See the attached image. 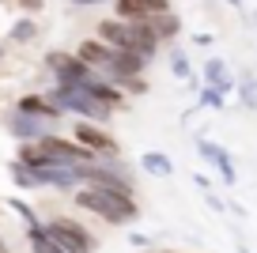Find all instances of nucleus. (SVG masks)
Returning <instances> with one entry per match:
<instances>
[{
	"label": "nucleus",
	"mask_w": 257,
	"mask_h": 253,
	"mask_svg": "<svg viewBox=\"0 0 257 253\" xmlns=\"http://www.w3.org/2000/svg\"><path fill=\"white\" fill-rule=\"evenodd\" d=\"M46 98H49V102H53L61 113H76L80 121L106 125V121L113 117V106H106L102 98H95L91 91H80V87H61V83H57V87L49 91Z\"/></svg>",
	"instance_id": "nucleus-3"
},
{
	"label": "nucleus",
	"mask_w": 257,
	"mask_h": 253,
	"mask_svg": "<svg viewBox=\"0 0 257 253\" xmlns=\"http://www.w3.org/2000/svg\"><path fill=\"white\" fill-rule=\"evenodd\" d=\"M0 253H8V245H4V238H0Z\"/></svg>",
	"instance_id": "nucleus-27"
},
{
	"label": "nucleus",
	"mask_w": 257,
	"mask_h": 253,
	"mask_svg": "<svg viewBox=\"0 0 257 253\" xmlns=\"http://www.w3.org/2000/svg\"><path fill=\"white\" fill-rule=\"evenodd\" d=\"M16 110H23V113H31V117H42V121H61V110H57L53 102H49L46 95H27V98H19V106Z\"/></svg>",
	"instance_id": "nucleus-12"
},
{
	"label": "nucleus",
	"mask_w": 257,
	"mask_h": 253,
	"mask_svg": "<svg viewBox=\"0 0 257 253\" xmlns=\"http://www.w3.org/2000/svg\"><path fill=\"white\" fill-rule=\"evenodd\" d=\"M27 238H31V253H64L61 245H57L53 238L46 234V227H34V230H27Z\"/></svg>",
	"instance_id": "nucleus-17"
},
{
	"label": "nucleus",
	"mask_w": 257,
	"mask_h": 253,
	"mask_svg": "<svg viewBox=\"0 0 257 253\" xmlns=\"http://www.w3.org/2000/svg\"><path fill=\"white\" fill-rule=\"evenodd\" d=\"M8 174H12V182H16L19 189H42L38 174H34V166H27L23 159H12V166H8Z\"/></svg>",
	"instance_id": "nucleus-15"
},
{
	"label": "nucleus",
	"mask_w": 257,
	"mask_h": 253,
	"mask_svg": "<svg viewBox=\"0 0 257 253\" xmlns=\"http://www.w3.org/2000/svg\"><path fill=\"white\" fill-rule=\"evenodd\" d=\"M42 4H46V0H19V8H23V12H38Z\"/></svg>",
	"instance_id": "nucleus-23"
},
{
	"label": "nucleus",
	"mask_w": 257,
	"mask_h": 253,
	"mask_svg": "<svg viewBox=\"0 0 257 253\" xmlns=\"http://www.w3.org/2000/svg\"><path fill=\"white\" fill-rule=\"evenodd\" d=\"M193 182H197V189L212 193V182H208V174H193Z\"/></svg>",
	"instance_id": "nucleus-22"
},
{
	"label": "nucleus",
	"mask_w": 257,
	"mask_h": 253,
	"mask_svg": "<svg viewBox=\"0 0 257 253\" xmlns=\"http://www.w3.org/2000/svg\"><path fill=\"white\" fill-rule=\"evenodd\" d=\"M98 38L113 49H128V53H140L148 61L159 57V46L163 42L148 31V23H128V19H102L98 23Z\"/></svg>",
	"instance_id": "nucleus-2"
},
{
	"label": "nucleus",
	"mask_w": 257,
	"mask_h": 253,
	"mask_svg": "<svg viewBox=\"0 0 257 253\" xmlns=\"http://www.w3.org/2000/svg\"><path fill=\"white\" fill-rule=\"evenodd\" d=\"M46 234L53 238V242L61 245L64 253H95V249H98L95 234H91L83 223L68 219V215H57V219H49V223H46Z\"/></svg>",
	"instance_id": "nucleus-5"
},
{
	"label": "nucleus",
	"mask_w": 257,
	"mask_h": 253,
	"mask_svg": "<svg viewBox=\"0 0 257 253\" xmlns=\"http://www.w3.org/2000/svg\"><path fill=\"white\" fill-rule=\"evenodd\" d=\"M204 83H208V87H219L223 95L234 91V76H231L223 57H208V61H204Z\"/></svg>",
	"instance_id": "nucleus-11"
},
{
	"label": "nucleus",
	"mask_w": 257,
	"mask_h": 253,
	"mask_svg": "<svg viewBox=\"0 0 257 253\" xmlns=\"http://www.w3.org/2000/svg\"><path fill=\"white\" fill-rule=\"evenodd\" d=\"M253 31H257V12H253Z\"/></svg>",
	"instance_id": "nucleus-28"
},
{
	"label": "nucleus",
	"mask_w": 257,
	"mask_h": 253,
	"mask_svg": "<svg viewBox=\"0 0 257 253\" xmlns=\"http://www.w3.org/2000/svg\"><path fill=\"white\" fill-rule=\"evenodd\" d=\"M72 140H76V144H83L87 151H95L98 159H121L117 140H113L106 129H98L95 121H80V125L72 129Z\"/></svg>",
	"instance_id": "nucleus-6"
},
{
	"label": "nucleus",
	"mask_w": 257,
	"mask_h": 253,
	"mask_svg": "<svg viewBox=\"0 0 257 253\" xmlns=\"http://www.w3.org/2000/svg\"><path fill=\"white\" fill-rule=\"evenodd\" d=\"M197 155L204 159V163L216 170L219 178H223V185H234L238 182V170H234V159H231V151L223 148V144H216V140H208V136H197Z\"/></svg>",
	"instance_id": "nucleus-7"
},
{
	"label": "nucleus",
	"mask_w": 257,
	"mask_h": 253,
	"mask_svg": "<svg viewBox=\"0 0 257 253\" xmlns=\"http://www.w3.org/2000/svg\"><path fill=\"white\" fill-rule=\"evenodd\" d=\"M238 102L246 110H257V76L253 72H242L238 76Z\"/></svg>",
	"instance_id": "nucleus-16"
},
{
	"label": "nucleus",
	"mask_w": 257,
	"mask_h": 253,
	"mask_svg": "<svg viewBox=\"0 0 257 253\" xmlns=\"http://www.w3.org/2000/svg\"><path fill=\"white\" fill-rule=\"evenodd\" d=\"M128 242H133V245H148V234H140V230H137V234H128Z\"/></svg>",
	"instance_id": "nucleus-24"
},
{
	"label": "nucleus",
	"mask_w": 257,
	"mask_h": 253,
	"mask_svg": "<svg viewBox=\"0 0 257 253\" xmlns=\"http://www.w3.org/2000/svg\"><path fill=\"white\" fill-rule=\"evenodd\" d=\"M148 31H152L159 42H170V38H178V34H182V16H174V12L152 16V19H148Z\"/></svg>",
	"instance_id": "nucleus-13"
},
{
	"label": "nucleus",
	"mask_w": 257,
	"mask_h": 253,
	"mask_svg": "<svg viewBox=\"0 0 257 253\" xmlns=\"http://www.w3.org/2000/svg\"><path fill=\"white\" fill-rule=\"evenodd\" d=\"M34 34H38V27H34V19H19V23L12 27V42H31Z\"/></svg>",
	"instance_id": "nucleus-21"
},
{
	"label": "nucleus",
	"mask_w": 257,
	"mask_h": 253,
	"mask_svg": "<svg viewBox=\"0 0 257 253\" xmlns=\"http://www.w3.org/2000/svg\"><path fill=\"white\" fill-rule=\"evenodd\" d=\"M227 4H231V8H242V4H246V0H227Z\"/></svg>",
	"instance_id": "nucleus-26"
},
{
	"label": "nucleus",
	"mask_w": 257,
	"mask_h": 253,
	"mask_svg": "<svg viewBox=\"0 0 257 253\" xmlns=\"http://www.w3.org/2000/svg\"><path fill=\"white\" fill-rule=\"evenodd\" d=\"M76 170H80V182L83 185H106V189L137 193L133 166H125L121 159H95V163H80Z\"/></svg>",
	"instance_id": "nucleus-4"
},
{
	"label": "nucleus",
	"mask_w": 257,
	"mask_h": 253,
	"mask_svg": "<svg viewBox=\"0 0 257 253\" xmlns=\"http://www.w3.org/2000/svg\"><path fill=\"white\" fill-rule=\"evenodd\" d=\"M8 133L16 136L19 144H34V140L53 136V121L31 117V113H23V110H12V113H8Z\"/></svg>",
	"instance_id": "nucleus-8"
},
{
	"label": "nucleus",
	"mask_w": 257,
	"mask_h": 253,
	"mask_svg": "<svg viewBox=\"0 0 257 253\" xmlns=\"http://www.w3.org/2000/svg\"><path fill=\"white\" fill-rule=\"evenodd\" d=\"M76 208L113 223V227H125V223L140 219L137 197H133V193H121V189H106V185H80V189H76Z\"/></svg>",
	"instance_id": "nucleus-1"
},
{
	"label": "nucleus",
	"mask_w": 257,
	"mask_h": 253,
	"mask_svg": "<svg viewBox=\"0 0 257 253\" xmlns=\"http://www.w3.org/2000/svg\"><path fill=\"white\" fill-rule=\"evenodd\" d=\"M163 12H174L170 0H113V16L128 19V23H148L152 16H163Z\"/></svg>",
	"instance_id": "nucleus-10"
},
{
	"label": "nucleus",
	"mask_w": 257,
	"mask_h": 253,
	"mask_svg": "<svg viewBox=\"0 0 257 253\" xmlns=\"http://www.w3.org/2000/svg\"><path fill=\"white\" fill-rule=\"evenodd\" d=\"M76 57H80L83 64H91L98 76H110L113 64H117V49L106 46L102 38H87V42H80V46H76Z\"/></svg>",
	"instance_id": "nucleus-9"
},
{
	"label": "nucleus",
	"mask_w": 257,
	"mask_h": 253,
	"mask_svg": "<svg viewBox=\"0 0 257 253\" xmlns=\"http://www.w3.org/2000/svg\"><path fill=\"white\" fill-rule=\"evenodd\" d=\"M140 166H144L152 178H174V159L167 151H144L140 155Z\"/></svg>",
	"instance_id": "nucleus-14"
},
{
	"label": "nucleus",
	"mask_w": 257,
	"mask_h": 253,
	"mask_svg": "<svg viewBox=\"0 0 257 253\" xmlns=\"http://www.w3.org/2000/svg\"><path fill=\"white\" fill-rule=\"evenodd\" d=\"M167 253H170V249H167Z\"/></svg>",
	"instance_id": "nucleus-29"
},
{
	"label": "nucleus",
	"mask_w": 257,
	"mask_h": 253,
	"mask_svg": "<svg viewBox=\"0 0 257 253\" xmlns=\"http://www.w3.org/2000/svg\"><path fill=\"white\" fill-rule=\"evenodd\" d=\"M68 4H80V8H87V4H106V0H68Z\"/></svg>",
	"instance_id": "nucleus-25"
},
{
	"label": "nucleus",
	"mask_w": 257,
	"mask_h": 253,
	"mask_svg": "<svg viewBox=\"0 0 257 253\" xmlns=\"http://www.w3.org/2000/svg\"><path fill=\"white\" fill-rule=\"evenodd\" d=\"M197 106H204V110H227V95H223L219 87H208V83H204Z\"/></svg>",
	"instance_id": "nucleus-18"
},
{
	"label": "nucleus",
	"mask_w": 257,
	"mask_h": 253,
	"mask_svg": "<svg viewBox=\"0 0 257 253\" xmlns=\"http://www.w3.org/2000/svg\"><path fill=\"white\" fill-rule=\"evenodd\" d=\"M8 208H12V212H16V215H23L27 230H34V227H46V223H42L38 215H34V208H31V204H23V200H19V197H12V200H8Z\"/></svg>",
	"instance_id": "nucleus-20"
},
{
	"label": "nucleus",
	"mask_w": 257,
	"mask_h": 253,
	"mask_svg": "<svg viewBox=\"0 0 257 253\" xmlns=\"http://www.w3.org/2000/svg\"><path fill=\"white\" fill-rule=\"evenodd\" d=\"M170 72H174L178 79H193V64H189V57H185V49H178V46H170Z\"/></svg>",
	"instance_id": "nucleus-19"
}]
</instances>
